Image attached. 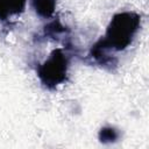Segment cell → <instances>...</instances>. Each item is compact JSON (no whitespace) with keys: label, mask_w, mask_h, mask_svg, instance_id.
Segmentation results:
<instances>
[{"label":"cell","mask_w":149,"mask_h":149,"mask_svg":"<svg viewBox=\"0 0 149 149\" xmlns=\"http://www.w3.org/2000/svg\"><path fill=\"white\" fill-rule=\"evenodd\" d=\"M140 15L134 12L115 14L107 27L105 37L92 48V56L101 64H105V58L109 50L121 51L128 48L140 28Z\"/></svg>","instance_id":"obj_1"},{"label":"cell","mask_w":149,"mask_h":149,"mask_svg":"<svg viewBox=\"0 0 149 149\" xmlns=\"http://www.w3.org/2000/svg\"><path fill=\"white\" fill-rule=\"evenodd\" d=\"M30 2L36 14L41 17L48 19L52 16L56 7V0H30Z\"/></svg>","instance_id":"obj_4"},{"label":"cell","mask_w":149,"mask_h":149,"mask_svg":"<svg viewBox=\"0 0 149 149\" xmlns=\"http://www.w3.org/2000/svg\"><path fill=\"white\" fill-rule=\"evenodd\" d=\"M69 61L61 48L52 50L50 56L40 64L37 74L42 84L48 88H54L66 79Z\"/></svg>","instance_id":"obj_2"},{"label":"cell","mask_w":149,"mask_h":149,"mask_svg":"<svg viewBox=\"0 0 149 149\" xmlns=\"http://www.w3.org/2000/svg\"><path fill=\"white\" fill-rule=\"evenodd\" d=\"M99 137L102 142H112L118 139V133L113 128H102L99 134Z\"/></svg>","instance_id":"obj_5"},{"label":"cell","mask_w":149,"mask_h":149,"mask_svg":"<svg viewBox=\"0 0 149 149\" xmlns=\"http://www.w3.org/2000/svg\"><path fill=\"white\" fill-rule=\"evenodd\" d=\"M26 0H0V19L8 20L23 12Z\"/></svg>","instance_id":"obj_3"}]
</instances>
